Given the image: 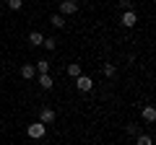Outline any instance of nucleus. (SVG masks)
Returning <instances> with one entry per match:
<instances>
[{
    "mask_svg": "<svg viewBox=\"0 0 156 145\" xmlns=\"http://www.w3.org/2000/svg\"><path fill=\"white\" fill-rule=\"evenodd\" d=\"M120 23H122L125 29H133L135 23H138V13L135 11H125L122 16H120Z\"/></svg>",
    "mask_w": 156,
    "mask_h": 145,
    "instance_id": "5",
    "label": "nucleus"
},
{
    "mask_svg": "<svg viewBox=\"0 0 156 145\" xmlns=\"http://www.w3.org/2000/svg\"><path fill=\"white\" fill-rule=\"evenodd\" d=\"M140 119H143V122H156V109L154 106H143V109H140Z\"/></svg>",
    "mask_w": 156,
    "mask_h": 145,
    "instance_id": "7",
    "label": "nucleus"
},
{
    "mask_svg": "<svg viewBox=\"0 0 156 145\" xmlns=\"http://www.w3.org/2000/svg\"><path fill=\"white\" fill-rule=\"evenodd\" d=\"M50 23H52L55 29H62V26H65V16H60V13H55V16L50 18Z\"/></svg>",
    "mask_w": 156,
    "mask_h": 145,
    "instance_id": "13",
    "label": "nucleus"
},
{
    "mask_svg": "<svg viewBox=\"0 0 156 145\" xmlns=\"http://www.w3.org/2000/svg\"><path fill=\"white\" fill-rule=\"evenodd\" d=\"M42 47H44V49H50V52H55V49H57V39H55V36H44Z\"/></svg>",
    "mask_w": 156,
    "mask_h": 145,
    "instance_id": "12",
    "label": "nucleus"
},
{
    "mask_svg": "<svg viewBox=\"0 0 156 145\" xmlns=\"http://www.w3.org/2000/svg\"><path fill=\"white\" fill-rule=\"evenodd\" d=\"M39 122H42V124H55L57 122V112L50 109V106H44V109L39 112Z\"/></svg>",
    "mask_w": 156,
    "mask_h": 145,
    "instance_id": "2",
    "label": "nucleus"
},
{
    "mask_svg": "<svg viewBox=\"0 0 156 145\" xmlns=\"http://www.w3.org/2000/svg\"><path fill=\"white\" fill-rule=\"evenodd\" d=\"M128 132L130 135H140V127H138V124H128Z\"/></svg>",
    "mask_w": 156,
    "mask_h": 145,
    "instance_id": "17",
    "label": "nucleus"
},
{
    "mask_svg": "<svg viewBox=\"0 0 156 145\" xmlns=\"http://www.w3.org/2000/svg\"><path fill=\"white\" fill-rule=\"evenodd\" d=\"M68 75H70L73 80H76L78 75H83V67H81V62H70V65H68Z\"/></svg>",
    "mask_w": 156,
    "mask_h": 145,
    "instance_id": "9",
    "label": "nucleus"
},
{
    "mask_svg": "<svg viewBox=\"0 0 156 145\" xmlns=\"http://www.w3.org/2000/svg\"><path fill=\"white\" fill-rule=\"evenodd\" d=\"M37 83H39V88H44V91H50L52 86H55V78H52L50 72H44V75H37Z\"/></svg>",
    "mask_w": 156,
    "mask_h": 145,
    "instance_id": "6",
    "label": "nucleus"
},
{
    "mask_svg": "<svg viewBox=\"0 0 156 145\" xmlns=\"http://www.w3.org/2000/svg\"><path fill=\"white\" fill-rule=\"evenodd\" d=\"M5 5L11 8V11H21V8H23V0H8Z\"/></svg>",
    "mask_w": 156,
    "mask_h": 145,
    "instance_id": "16",
    "label": "nucleus"
},
{
    "mask_svg": "<svg viewBox=\"0 0 156 145\" xmlns=\"http://www.w3.org/2000/svg\"><path fill=\"white\" fill-rule=\"evenodd\" d=\"M76 88L81 91V93H89V91L94 88V80H91L89 75H78L76 78Z\"/></svg>",
    "mask_w": 156,
    "mask_h": 145,
    "instance_id": "3",
    "label": "nucleus"
},
{
    "mask_svg": "<svg viewBox=\"0 0 156 145\" xmlns=\"http://www.w3.org/2000/svg\"><path fill=\"white\" fill-rule=\"evenodd\" d=\"M78 13V0H62L60 3V16H73Z\"/></svg>",
    "mask_w": 156,
    "mask_h": 145,
    "instance_id": "4",
    "label": "nucleus"
},
{
    "mask_svg": "<svg viewBox=\"0 0 156 145\" xmlns=\"http://www.w3.org/2000/svg\"><path fill=\"white\" fill-rule=\"evenodd\" d=\"M135 145H154V137H151V135H146V132H140L138 140H135Z\"/></svg>",
    "mask_w": 156,
    "mask_h": 145,
    "instance_id": "14",
    "label": "nucleus"
},
{
    "mask_svg": "<svg viewBox=\"0 0 156 145\" xmlns=\"http://www.w3.org/2000/svg\"><path fill=\"white\" fill-rule=\"evenodd\" d=\"M21 78H23V80H34V78H37V67H34L31 62L21 67Z\"/></svg>",
    "mask_w": 156,
    "mask_h": 145,
    "instance_id": "8",
    "label": "nucleus"
},
{
    "mask_svg": "<svg viewBox=\"0 0 156 145\" xmlns=\"http://www.w3.org/2000/svg\"><path fill=\"white\" fill-rule=\"evenodd\" d=\"M0 21H3V13H0Z\"/></svg>",
    "mask_w": 156,
    "mask_h": 145,
    "instance_id": "18",
    "label": "nucleus"
},
{
    "mask_svg": "<svg viewBox=\"0 0 156 145\" xmlns=\"http://www.w3.org/2000/svg\"><path fill=\"white\" fill-rule=\"evenodd\" d=\"M42 42H44V34L42 31H31L29 34V44L31 47H42Z\"/></svg>",
    "mask_w": 156,
    "mask_h": 145,
    "instance_id": "10",
    "label": "nucleus"
},
{
    "mask_svg": "<svg viewBox=\"0 0 156 145\" xmlns=\"http://www.w3.org/2000/svg\"><path fill=\"white\" fill-rule=\"evenodd\" d=\"M101 72H104L107 78H112V75H115V72H117V67L112 65V62H104V67H101Z\"/></svg>",
    "mask_w": 156,
    "mask_h": 145,
    "instance_id": "15",
    "label": "nucleus"
},
{
    "mask_svg": "<svg viewBox=\"0 0 156 145\" xmlns=\"http://www.w3.org/2000/svg\"><path fill=\"white\" fill-rule=\"evenodd\" d=\"M3 3H8V0H3Z\"/></svg>",
    "mask_w": 156,
    "mask_h": 145,
    "instance_id": "19",
    "label": "nucleus"
},
{
    "mask_svg": "<svg viewBox=\"0 0 156 145\" xmlns=\"http://www.w3.org/2000/svg\"><path fill=\"white\" fill-rule=\"evenodd\" d=\"M26 135H29L31 140H42V137L47 135V124H42V122L37 119V122H31V124L26 127Z\"/></svg>",
    "mask_w": 156,
    "mask_h": 145,
    "instance_id": "1",
    "label": "nucleus"
},
{
    "mask_svg": "<svg viewBox=\"0 0 156 145\" xmlns=\"http://www.w3.org/2000/svg\"><path fill=\"white\" fill-rule=\"evenodd\" d=\"M37 75H44V72H50V60H37Z\"/></svg>",
    "mask_w": 156,
    "mask_h": 145,
    "instance_id": "11",
    "label": "nucleus"
}]
</instances>
